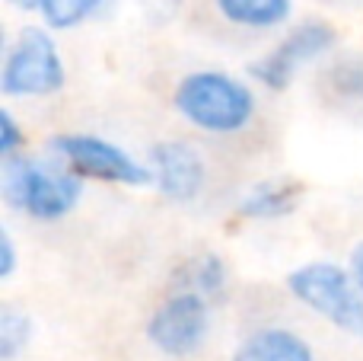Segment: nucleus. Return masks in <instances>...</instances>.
<instances>
[{
    "label": "nucleus",
    "instance_id": "f257e3e1",
    "mask_svg": "<svg viewBox=\"0 0 363 361\" xmlns=\"http://www.w3.org/2000/svg\"><path fill=\"white\" fill-rule=\"evenodd\" d=\"M83 176L74 170H64L55 163H42L26 153H13L4 157V198L16 211L38 221H57V217L70 215L83 195Z\"/></svg>",
    "mask_w": 363,
    "mask_h": 361
},
{
    "label": "nucleus",
    "instance_id": "f03ea898",
    "mask_svg": "<svg viewBox=\"0 0 363 361\" xmlns=\"http://www.w3.org/2000/svg\"><path fill=\"white\" fill-rule=\"evenodd\" d=\"M176 109L211 134H233L255 115V96L242 80L223 70H194L176 87Z\"/></svg>",
    "mask_w": 363,
    "mask_h": 361
},
{
    "label": "nucleus",
    "instance_id": "7ed1b4c3",
    "mask_svg": "<svg viewBox=\"0 0 363 361\" xmlns=\"http://www.w3.org/2000/svg\"><path fill=\"white\" fill-rule=\"evenodd\" d=\"M287 288L300 304L325 317L338 330L363 339V291L354 275L335 262H306L294 269Z\"/></svg>",
    "mask_w": 363,
    "mask_h": 361
},
{
    "label": "nucleus",
    "instance_id": "20e7f679",
    "mask_svg": "<svg viewBox=\"0 0 363 361\" xmlns=\"http://www.w3.org/2000/svg\"><path fill=\"white\" fill-rule=\"evenodd\" d=\"M64 77L67 74L55 38L38 26H26L6 51L0 90L4 96H48L64 87Z\"/></svg>",
    "mask_w": 363,
    "mask_h": 361
},
{
    "label": "nucleus",
    "instance_id": "39448f33",
    "mask_svg": "<svg viewBox=\"0 0 363 361\" xmlns=\"http://www.w3.org/2000/svg\"><path fill=\"white\" fill-rule=\"evenodd\" d=\"M51 151L77 176L102 179V183H121V185L150 183V170L147 166H140L121 147H115L112 141L96 138V134H57V138H51Z\"/></svg>",
    "mask_w": 363,
    "mask_h": 361
},
{
    "label": "nucleus",
    "instance_id": "423d86ee",
    "mask_svg": "<svg viewBox=\"0 0 363 361\" xmlns=\"http://www.w3.org/2000/svg\"><path fill=\"white\" fill-rule=\"evenodd\" d=\"M211 330V307L201 291H179L147 323V336L163 355L185 358L198 352Z\"/></svg>",
    "mask_w": 363,
    "mask_h": 361
},
{
    "label": "nucleus",
    "instance_id": "0eeeda50",
    "mask_svg": "<svg viewBox=\"0 0 363 361\" xmlns=\"http://www.w3.org/2000/svg\"><path fill=\"white\" fill-rule=\"evenodd\" d=\"M332 45H335L332 26H325V23L296 26L274 51H268L262 61L252 64L249 74L255 77L258 83H264L268 90H287L290 83H294V77L300 74L303 64L325 55Z\"/></svg>",
    "mask_w": 363,
    "mask_h": 361
},
{
    "label": "nucleus",
    "instance_id": "6e6552de",
    "mask_svg": "<svg viewBox=\"0 0 363 361\" xmlns=\"http://www.w3.org/2000/svg\"><path fill=\"white\" fill-rule=\"evenodd\" d=\"M153 170H157V189L172 202H194L204 189V163L198 151L185 141H160L153 147Z\"/></svg>",
    "mask_w": 363,
    "mask_h": 361
},
{
    "label": "nucleus",
    "instance_id": "1a4fd4ad",
    "mask_svg": "<svg viewBox=\"0 0 363 361\" xmlns=\"http://www.w3.org/2000/svg\"><path fill=\"white\" fill-rule=\"evenodd\" d=\"M233 361H315V358L313 349L306 345V339H300L290 330H281V326H268V330H258L249 339H242Z\"/></svg>",
    "mask_w": 363,
    "mask_h": 361
},
{
    "label": "nucleus",
    "instance_id": "9d476101",
    "mask_svg": "<svg viewBox=\"0 0 363 361\" xmlns=\"http://www.w3.org/2000/svg\"><path fill=\"white\" fill-rule=\"evenodd\" d=\"M300 202V185L296 183H262L242 198L239 215L255 217V221H274L296 208Z\"/></svg>",
    "mask_w": 363,
    "mask_h": 361
},
{
    "label": "nucleus",
    "instance_id": "9b49d317",
    "mask_svg": "<svg viewBox=\"0 0 363 361\" xmlns=\"http://www.w3.org/2000/svg\"><path fill=\"white\" fill-rule=\"evenodd\" d=\"M220 13L245 29H271L290 16V0H217Z\"/></svg>",
    "mask_w": 363,
    "mask_h": 361
},
{
    "label": "nucleus",
    "instance_id": "f8f14e48",
    "mask_svg": "<svg viewBox=\"0 0 363 361\" xmlns=\"http://www.w3.org/2000/svg\"><path fill=\"white\" fill-rule=\"evenodd\" d=\"M115 0H45L42 13L51 29H74L77 23L108 10Z\"/></svg>",
    "mask_w": 363,
    "mask_h": 361
},
{
    "label": "nucleus",
    "instance_id": "ddd939ff",
    "mask_svg": "<svg viewBox=\"0 0 363 361\" xmlns=\"http://www.w3.org/2000/svg\"><path fill=\"white\" fill-rule=\"evenodd\" d=\"M32 339V320L16 307H0V361H13Z\"/></svg>",
    "mask_w": 363,
    "mask_h": 361
},
{
    "label": "nucleus",
    "instance_id": "4468645a",
    "mask_svg": "<svg viewBox=\"0 0 363 361\" xmlns=\"http://www.w3.org/2000/svg\"><path fill=\"white\" fill-rule=\"evenodd\" d=\"M185 275H188V281H191V285H188V291H201L204 298L220 294V291H223V285H226L223 259H220V256H213V253L194 259L191 266L185 269Z\"/></svg>",
    "mask_w": 363,
    "mask_h": 361
},
{
    "label": "nucleus",
    "instance_id": "2eb2a0df",
    "mask_svg": "<svg viewBox=\"0 0 363 361\" xmlns=\"http://www.w3.org/2000/svg\"><path fill=\"white\" fill-rule=\"evenodd\" d=\"M332 83L347 96H363V61H341L335 70H328Z\"/></svg>",
    "mask_w": 363,
    "mask_h": 361
},
{
    "label": "nucleus",
    "instance_id": "dca6fc26",
    "mask_svg": "<svg viewBox=\"0 0 363 361\" xmlns=\"http://www.w3.org/2000/svg\"><path fill=\"white\" fill-rule=\"evenodd\" d=\"M23 141H26V134H23V128L16 125V119H13L6 109H0V157L19 153Z\"/></svg>",
    "mask_w": 363,
    "mask_h": 361
},
{
    "label": "nucleus",
    "instance_id": "f3484780",
    "mask_svg": "<svg viewBox=\"0 0 363 361\" xmlns=\"http://www.w3.org/2000/svg\"><path fill=\"white\" fill-rule=\"evenodd\" d=\"M13 269H16V247H13L10 234L0 230V279H10Z\"/></svg>",
    "mask_w": 363,
    "mask_h": 361
},
{
    "label": "nucleus",
    "instance_id": "a211bd4d",
    "mask_svg": "<svg viewBox=\"0 0 363 361\" xmlns=\"http://www.w3.org/2000/svg\"><path fill=\"white\" fill-rule=\"evenodd\" d=\"M351 269H354V279H357V285H360V291H363V243H357V247H354Z\"/></svg>",
    "mask_w": 363,
    "mask_h": 361
},
{
    "label": "nucleus",
    "instance_id": "6ab92c4d",
    "mask_svg": "<svg viewBox=\"0 0 363 361\" xmlns=\"http://www.w3.org/2000/svg\"><path fill=\"white\" fill-rule=\"evenodd\" d=\"M10 6H16V10H42L45 0H6Z\"/></svg>",
    "mask_w": 363,
    "mask_h": 361
}]
</instances>
